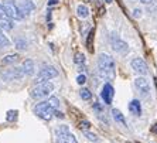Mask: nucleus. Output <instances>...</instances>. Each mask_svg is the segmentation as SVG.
Masks as SVG:
<instances>
[{
  "instance_id": "2",
  "label": "nucleus",
  "mask_w": 157,
  "mask_h": 143,
  "mask_svg": "<svg viewBox=\"0 0 157 143\" xmlns=\"http://www.w3.org/2000/svg\"><path fill=\"white\" fill-rule=\"evenodd\" d=\"M52 91H54V85L48 81V82H41V84L34 85L33 88L30 89V95L34 99H44L50 96Z\"/></svg>"
},
{
  "instance_id": "15",
  "label": "nucleus",
  "mask_w": 157,
  "mask_h": 143,
  "mask_svg": "<svg viewBox=\"0 0 157 143\" xmlns=\"http://www.w3.org/2000/svg\"><path fill=\"white\" fill-rule=\"evenodd\" d=\"M20 60V55L18 54H7L6 57H3L2 60V64L3 65H11V64H16Z\"/></svg>"
},
{
  "instance_id": "33",
  "label": "nucleus",
  "mask_w": 157,
  "mask_h": 143,
  "mask_svg": "<svg viewBox=\"0 0 157 143\" xmlns=\"http://www.w3.org/2000/svg\"><path fill=\"white\" fill-rule=\"evenodd\" d=\"M106 3H112V2H113V0H105Z\"/></svg>"
},
{
  "instance_id": "5",
  "label": "nucleus",
  "mask_w": 157,
  "mask_h": 143,
  "mask_svg": "<svg viewBox=\"0 0 157 143\" xmlns=\"http://www.w3.org/2000/svg\"><path fill=\"white\" fill-rule=\"evenodd\" d=\"M3 7L6 10V16L14 20H20L24 16L21 14V11L18 9V6L14 3V0H3Z\"/></svg>"
},
{
  "instance_id": "7",
  "label": "nucleus",
  "mask_w": 157,
  "mask_h": 143,
  "mask_svg": "<svg viewBox=\"0 0 157 143\" xmlns=\"http://www.w3.org/2000/svg\"><path fill=\"white\" fill-rule=\"evenodd\" d=\"M24 77L23 68H7V70L2 71V78L6 81H13V79H20Z\"/></svg>"
},
{
  "instance_id": "6",
  "label": "nucleus",
  "mask_w": 157,
  "mask_h": 143,
  "mask_svg": "<svg viewBox=\"0 0 157 143\" xmlns=\"http://www.w3.org/2000/svg\"><path fill=\"white\" fill-rule=\"evenodd\" d=\"M57 75H58V71L55 70L54 67H44V68L40 70V72L37 74V84L48 82L50 79L57 77Z\"/></svg>"
},
{
  "instance_id": "26",
  "label": "nucleus",
  "mask_w": 157,
  "mask_h": 143,
  "mask_svg": "<svg viewBox=\"0 0 157 143\" xmlns=\"http://www.w3.org/2000/svg\"><path fill=\"white\" fill-rule=\"evenodd\" d=\"M77 82L79 85H82V84H85L86 82V77L85 75H78V78H77Z\"/></svg>"
},
{
  "instance_id": "16",
  "label": "nucleus",
  "mask_w": 157,
  "mask_h": 143,
  "mask_svg": "<svg viewBox=\"0 0 157 143\" xmlns=\"http://www.w3.org/2000/svg\"><path fill=\"white\" fill-rule=\"evenodd\" d=\"M77 14L79 18H86L89 16V10H88V7L85 4H79L77 7Z\"/></svg>"
},
{
  "instance_id": "19",
  "label": "nucleus",
  "mask_w": 157,
  "mask_h": 143,
  "mask_svg": "<svg viewBox=\"0 0 157 143\" xmlns=\"http://www.w3.org/2000/svg\"><path fill=\"white\" fill-rule=\"evenodd\" d=\"M6 47H10V41L3 34V31L0 30V48H6Z\"/></svg>"
},
{
  "instance_id": "22",
  "label": "nucleus",
  "mask_w": 157,
  "mask_h": 143,
  "mask_svg": "<svg viewBox=\"0 0 157 143\" xmlns=\"http://www.w3.org/2000/svg\"><path fill=\"white\" fill-rule=\"evenodd\" d=\"M16 47H17L18 50H26L27 43L24 40H21V38H16Z\"/></svg>"
},
{
  "instance_id": "27",
  "label": "nucleus",
  "mask_w": 157,
  "mask_h": 143,
  "mask_svg": "<svg viewBox=\"0 0 157 143\" xmlns=\"http://www.w3.org/2000/svg\"><path fill=\"white\" fill-rule=\"evenodd\" d=\"M86 137H88L89 140H94V142H96V140H98V137H96L95 133H89V132H86Z\"/></svg>"
},
{
  "instance_id": "10",
  "label": "nucleus",
  "mask_w": 157,
  "mask_h": 143,
  "mask_svg": "<svg viewBox=\"0 0 157 143\" xmlns=\"http://www.w3.org/2000/svg\"><path fill=\"white\" fill-rule=\"evenodd\" d=\"M132 68L135 72H137L139 75H146L147 74V64L143 58H135L132 60Z\"/></svg>"
},
{
  "instance_id": "21",
  "label": "nucleus",
  "mask_w": 157,
  "mask_h": 143,
  "mask_svg": "<svg viewBox=\"0 0 157 143\" xmlns=\"http://www.w3.org/2000/svg\"><path fill=\"white\" fill-rule=\"evenodd\" d=\"M74 63L77 64V65H82V64L85 63V55L81 54V52L75 54V57H74Z\"/></svg>"
},
{
  "instance_id": "23",
  "label": "nucleus",
  "mask_w": 157,
  "mask_h": 143,
  "mask_svg": "<svg viewBox=\"0 0 157 143\" xmlns=\"http://www.w3.org/2000/svg\"><path fill=\"white\" fill-rule=\"evenodd\" d=\"M48 103L51 105L52 108H55V109L58 110V106H59V101L58 98H55V96H51V98H48Z\"/></svg>"
},
{
  "instance_id": "31",
  "label": "nucleus",
  "mask_w": 157,
  "mask_h": 143,
  "mask_svg": "<svg viewBox=\"0 0 157 143\" xmlns=\"http://www.w3.org/2000/svg\"><path fill=\"white\" fill-rule=\"evenodd\" d=\"M142 3H144V4H147V3H150V2H153V0H140Z\"/></svg>"
},
{
  "instance_id": "11",
  "label": "nucleus",
  "mask_w": 157,
  "mask_h": 143,
  "mask_svg": "<svg viewBox=\"0 0 157 143\" xmlns=\"http://www.w3.org/2000/svg\"><path fill=\"white\" fill-rule=\"evenodd\" d=\"M112 48L117 52H124V51H128V44L123 40H121L117 36L116 37L112 36Z\"/></svg>"
},
{
  "instance_id": "18",
  "label": "nucleus",
  "mask_w": 157,
  "mask_h": 143,
  "mask_svg": "<svg viewBox=\"0 0 157 143\" xmlns=\"http://www.w3.org/2000/svg\"><path fill=\"white\" fill-rule=\"evenodd\" d=\"M112 115H113L115 121L119 122V123H122V125H124V116L123 114H122L119 109H112Z\"/></svg>"
},
{
  "instance_id": "29",
  "label": "nucleus",
  "mask_w": 157,
  "mask_h": 143,
  "mask_svg": "<svg viewBox=\"0 0 157 143\" xmlns=\"http://www.w3.org/2000/svg\"><path fill=\"white\" fill-rule=\"evenodd\" d=\"M6 17V10H4L3 4H0V18H4Z\"/></svg>"
},
{
  "instance_id": "14",
  "label": "nucleus",
  "mask_w": 157,
  "mask_h": 143,
  "mask_svg": "<svg viewBox=\"0 0 157 143\" xmlns=\"http://www.w3.org/2000/svg\"><path fill=\"white\" fill-rule=\"evenodd\" d=\"M129 110H130L133 115H140L142 114V105H140V102L137 101V99L130 101V103H129Z\"/></svg>"
},
{
  "instance_id": "9",
  "label": "nucleus",
  "mask_w": 157,
  "mask_h": 143,
  "mask_svg": "<svg viewBox=\"0 0 157 143\" xmlns=\"http://www.w3.org/2000/svg\"><path fill=\"white\" fill-rule=\"evenodd\" d=\"M113 95H115V89H113V87H112V84L108 82V84L103 85L102 92H101V98H102V101L106 105H110V103H112Z\"/></svg>"
},
{
  "instance_id": "24",
  "label": "nucleus",
  "mask_w": 157,
  "mask_h": 143,
  "mask_svg": "<svg viewBox=\"0 0 157 143\" xmlns=\"http://www.w3.org/2000/svg\"><path fill=\"white\" fill-rule=\"evenodd\" d=\"M6 118H7V121H14L16 118H17V110H9Z\"/></svg>"
},
{
  "instance_id": "1",
  "label": "nucleus",
  "mask_w": 157,
  "mask_h": 143,
  "mask_svg": "<svg viewBox=\"0 0 157 143\" xmlns=\"http://www.w3.org/2000/svg\"><path fill=\"white\" fill-rule=\"evenodd\" d=\"M98 71L103 79L115 78V60L109 54H101L98 58Z\"/></svg>"
},
{
  "instance_id": "25",
  "label": "nucleus",
  "mask_w": 157,
  "mask_h": 143,
  "mask_svg": "<svg viewBox=\"0 0 157 143\" xmlns=\"http://www.w3.org/2000/svg\"><path fill=\"white\" fill-rule=\"evenodd\" d=\"M89 128H91V123H89L88 121H84V122H81V123H79V129H81V130H86V129H89Z\"/></svg>"
},
{
  "instance_id": "4",
  "label": "nucleus",
  "mask_w": 157,
  "mask_h": 143,
  "mask_svg": "<svg viewBox=\"0 0 157 143\" xmlns=\"http://www.w3.org/2000/svg\"><path fill=\"white\" fill-rule=\"evenodd\" d=\"M55 136H57V143H78L77 137L64 125L55 129Z\"/></svg>"
},
{
  "instance_id": "20",
  "label": "nucleus",
  "mask_w": 157,
  "mask_h": 143,
  "mask_svg": "<svg viewBox=\"0 0 157 143\" xmlns=\"http://www.w3.org/2000/svg\"><path fill=\"white\" fill-rule=\"evenodd\" d=\"M79 95H81V98L85 99V101H88V99L92 98V94H91V91H89L88 88H82V89H81Z\"/></svg>"
},
{
  "instance_id": "28",
  "label": "nucleus",
  "mask_w": 157,
  "mask_h": 143,
  "mask_svg": "<svg viewBox=\"0 0 157 143\" xmlns=\"http://www.w3.org/2000/svg\"><path fill=\"white\" fill-rule=\"evenodd\" d=\"M140 16H142V10H140V9H135V10H133V17L137 18V17H140Z\"/></svg>"
},
{
  "instance_id": "12",
  "label": "nucleus",
  "mask_w": 157,
  "mask_h": 143,
  "mask_svg": "<svg viewBox=\"0 0 157 143\" xmlns=\"http://www.w3.org/2000/svg\"><path fill=\"white\" fill-rule=\"evenodd\" d=\"M21 68H23V72H24V75H33L34 71H36L34 61H33V60H30V58L24 60V61H23Z\"/></svg>"
},
{
  "instance_id": "3",
  "label": "nucleus",
  "mask_w": 157,
  "mask_h": 143,
  "mask_svg": "<svg viewBox=\"0 0 157 143\" xmlns=\"http://www.w3.org/2000/svg\"><path fill=\"white\" fill-rule=\"evenodd\" d=\"M55 112H57V109L52 108L51 105L48 103V101L38 102L36 106H34V114L38 118L44 119V121H51L52 118L55 116Z\"/></svg>"
},
{
  "instance_id": "32",
  "label": "nucleus",
  "mask_w": 157,
  "mask_h": 143,
  "mask_svg": "<svg viewBox=\"0 0 157 143\" xmlns=\"http://www.w3.org/2000/svg\"><path fill=\"white\" fill-rule=\"evenodd\" d=\"M57 3V0H51V2H50V4H55Z\"/></svg>"
},
{
  "instance_id": "17",
  "label": "nucleus",
  "mask_w": 157,
  "mask_h": 143,
  "mask_svg": "<svg viewBox=\"0 0 157 143\" xmlns=\"http://www.w3.org/2000/svg\"><path fill=\"white\" fill-rule=\"evenodd\" d=\"M13 29V23L10 21V20H7V18H0V30L3 31V30H6V31H9V30Z\"/></svg>"
},
{
  "instance_id": "13",
  "label": "nucleus",
  "mask_w": 157,
  "mask_h": 143,
  "mask_svg": "<svg viewBox=\"0 0 157 143\" xmlns=\"http://www.w3.org/2000/svg\"><path fill=\"white\" fill-rule=\"evenodd\" d=\"M18 9L21 11L23 16H29L31 11L34 10V3L33 2H30V0H24L23 3L18 4Z\"/></svg>"
},
{
  "instance_id": "8",
  "label": "nucleus",
  "mask_w": 157,
  "mask_h": 143,
  "mask_svg": "<svg viewBox=\"0 0 157 143\" xmlns=\"http://www.w3.org/2000/svg\"><path fill=\"white\" fill-rule=\"evenodd\" d=\"M135 87L142 96H147L150 94V82L146 78L139 77L137 79H135Z\"/></svg>"
},
{
  "instance_id": "30",
  "label": "nucleus",
  "mask_w": 157,
  "mask_h": 143,
  "mask_svg": "<svg viewBox=\"0 0 157 143\" xmlns=\"http://www.w3.org/2000/svg\"><path fill=\"white\" fill-rule=\"evenodd\" d=\"M151 132H153L154 135H157V123H156V125H153V128H151Z\"/></svg>"
}]
</instances>
